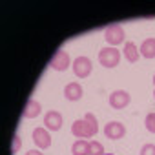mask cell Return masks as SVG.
Returning a JSON list of instances; mask_svg holds the SVG:
<instances>
[{"label":"cell","mask_w":155,"mask_h":155,"mask_svg":"<svg viewBox=\"0 0 155 155\" xmlns=\"http://www.w3.org/2000/svg\"><path fill=\"white\" fill-rule=\"evenodd\" d=\"M97 130H99V126H97V119L93 113H86L84 119L75 120L71 126V133L79 139H91L97 133Z\"/></svg>","instance_id":"cell-1"},{"label":"cell","mask_w":155,"mask_h":155,"mask_svg":"<svg viewBox=\"0 0 155 155\" xmlns=\"http://www.w3.org/2000/svg\"><path fill=\"white\" fill-rule=\"evenodd\" d=\"M99 62H101L104 68H115V66L120 62V53H119V49H115V48H104V49H101V53H99Z\"/></svg>","instance_id":"cell-2"},{"label":"cell","mask_w":155,"mask_h":155,"mask_svg":"<svg viewBox=\"0 0 155 155\" xmlns=\"http://www.w3.org/2000/svg\"><path fill=\"white\" fill-rule=\"evenodd\" d=\"M104 38H106V42L111 44V46L120 44V42L124 40V29H122V26H119V24H111L110 28H106V31H104Z\"/></svg>","instance_id":"cell-3"},{"label":"cell","mask_w":155,"mask_h":155,"mask_svg":"<svg viewBox=\"0 0 155 155\" xmlns=\"http://www.w3.org/2000/svg\"><path fill=\"white\" fill-rule=\"evenodd\" d=\"M73 71H75L77 77L86 79V77L91 73V60L88 57H77L73 60Z\"/></svg>","instance_id":"cell-4"},{"label":"cell","mask_w":155,"mask_h":155,"mask_svg":"<svg viewBox=\"0 0 155 155\" xmlns=\"http://www.w3.org/2000/svg\"><path fill=\"white\" fill-rule=\"evenodd\" d=\"M69 62H71V60H69V53H66L64 49H58V51L53 55L49 66H51L55 71H64V69L69 68Z\"/></svg>","instance_id":"cell-5"},{"label":"cell","mask_w":155,"mask_h":155,"mask_svg":"<svg viewBox=\"0 0 155 155\" xmlns=\"http://www.w3.org/2000/svg\"><path fill=\"white\" fill-rule=\"evenodd\" d=\"M110 104H111V108H115V110L126 108V106L130 104V93H128V91H122V90L113 91V93L110 95Z\"/></svg>","instance_id":"cell-6"},{"label":"cell","mask_w":155,"mask_h":155,"mask_svg":"<svg viewBox=\"0 0 155 155\" xmlns=\"http://www.w3.org/2000/svg\"><path fill=\"white\" fill-rule=\"evenodd\" d=\"M33 142L40 148V150H46L51 146V137L48 133V130L44 128H35L33 130Z\"/></svg>","instance_id":"cell-7"},{"label":"cell","mask_w":155,"mask_h":155,"mask_svg":"<svg viewBox=\"0 0 155 155\" xmlns=\"http://www.w3.org/2000/svg\"><path fill=\"white\" fill-rule=\"evenodd\" d=\"M44 126H46L48 130H51V131L60 130V126H62V115H60L58 111H55V110L48 111V113L44 115Z\"/></svg>","instance_id":"cell-8"},{"label":"cell","mask_w":155,"mask_h":155,"mask_svg":"<svg viewBox=\"0 0 155 155\" xmlns=\"http://www.w3.org/2000/svg\"><path fill=\"white\" fill-rule=\"evenodd\" d=\"M104 133H106V137H108V139H122V137H124V133H126V128H124L120 122L111 120V122H108V124H106Z\"/></svg>","instance_id":"cell-9"},{"label":"cell","mask_w":155,"mask_h":155,"mask_svg":"<svg viewBox=\"0 0 155 155\" xmlns=\"http://www.w3.org/2000/svg\"><path fill=\"white\" fill-rule=\"evenodd\" d=\"M64 97L68 99V101H79L81 97H82V86L79 84V82H69L66 88H64Z\"/></svg>","instance_id":"cell-10"},{"label":"cell","mask_w":155,"mask_h":155,"mask_svg":"<svg viewBox=\"0 0 155 155\" xmlns=\"http://www.w3.org/2000/svg\"><path fill=\"white\" fill-rule=\"evenodd\" d=\"M40 110H42L40 102H38V101H33V99H31V101H28V104H26V108H24L22 115H24L26 119H35V117H38Z\"/></svg>","instance_id":"cell-11"},{"label":"cell","mask_w":155,"mask_h":155,"mask_svg":"<svg viewBox=\"0 0 155 155\" xmlns=\"http://www.w3.org/2000/svg\"><path fill=\"white\" fill-rule=\"evenodd\" d=\"M140 55L144 58H155V38H146L140 44Z\"/></svg>","instance_id":"cell-12"},{"label":"cell","mask_w":155,"mask_h":155,"mask_svg":"<svg viewBox=\"0 0 155 155\" xmlns=\"http://www.w3.org/2000/svg\"><path fill=\"white\" fill-rule=\"evenodd\" d=\"M71 153L73 155H90V142L81 139V140H75L71 146Z\"/></svg>","instance_id":"cell-13"},{"label":"cell","mask_w":155,"mask_h":155,"mask_svg":"<svg viewBox=\"0 0 155 155\" xmlns=\"http://www.w3.org/2000/svg\"><path fill=\"white\" fill-rule=\"evenodd\" d=\"M124 55H126V60L128 62H137L140 53H139V49H137V46L133 42H126L124 44Z\"/></svg>","instance_id":"cell-14"},{"label":"cell","mask_w":155,"mask_h":155,"mask_svg":"<svg viewBox=\"0 0 155 155\" xmlns=\"http://www.w3.org/2000/svg\"><path fill=\"white\" fill-rule=\"evenodd\" d=\"M90 155H104V146L97 140L90 142Z\"/></svg>","instance_id":"cell-15"},{"label":"cell","mask_w":155,"mask_h":155,"mask_svg":"<svg viewBox=\"0 0 155 155\" xmlns=\"http://www.w3.org/2000/svg\"><path fill=\"white\" fill-rule=\"evenodd\" d=\"M144 124H146V128H148V131H151V133H155V113H150V115L146 117V120H144Z\"/></svg>","instance_id":"cell-16"},{"label":"cell","mask_w":155,"mask_h":155,"mask_svg":"<svg viewBox=\"0 0 155 155\" xmlns=\"http://www.w3.org/2000/svg\"><path fill=\"white\" fill-rule=\"evenodd\" d=\"M140 155H155V144H144L140 148Z\"/></svg>","instance_id":"cell-17"},{"label":"cell","mask_w":155,"mask_h":155,"mask_svg":"<svg viewBox=\"0 0 155 155\" xmlns=\"http://www.w3.org/2000/svg\"><path fill=\"white\" fill-rule=\"evenodd\" d=\"M18 148H20V137H18V135H15V137H13V146H11V153H17V151H18Z\"/></svg>","instance_id":"cell-18"},{"label":"cell","mask_w":155,"mask_h":155,"mask_svg":"<svg viewBox=\"0 0 155 155\" xmlns=\"http://www.w3.org/2000/svg\"><path fill=\"white\" fill-rule=\"evenodd\" d=\"M26 155H42V153H40L38 150H29V151H28Z\"/></svg>","instance_id":"cell-19"},{"label":"cell","mask_w":155,"mask_h":155,"mask_svg":"<svg viewBox=\"0 0 155 155\" xmlns=\"http://www.w3.org/2000/svg\"><path fill=\"white\" fill-rule=\"evenodd\" d=\"M153 84H155V75H153Z\"/></svg>","instance_id":"cell-20"},{"label":"cell","mask_w":155,"mask_h":155,"mask_svg":"<svg viewBox=\"0 0 155 155\" xmlns=\"http://www.w3.org/2000/svg\"><path fill=\"white\" fill-rule=\"evenodd\" d=\"M104 155H113V153H104Z\"/></svg>","instance_id":"cell-21"},{"label":"cell","mask_w":155,"mask_h":155,"mask_svg":"<svg viewBox=\"0 0 155 155\" xmlns=\"http://www.w3.org/2000/svg\"><path fill=\"white\" fill-rule=\"evenodd\" d=\"M153 97H155V91H153Z\"/></svg>","instance_id":"cell-22"}]
</instances>
